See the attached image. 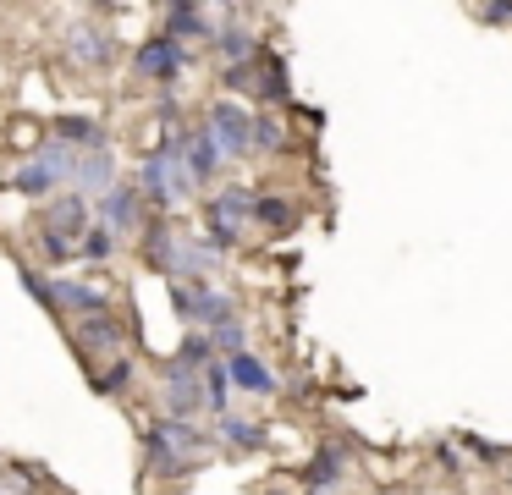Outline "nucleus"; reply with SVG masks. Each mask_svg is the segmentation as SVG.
Returning <instances> with one entry per match:
<instances>
[{"label": "nucleus", "mask_w": 512, "mask_h": 495, "mask_svg": "<svg viewBox=\"0 0 512 495\" xmlns=\"http://www.w3.org/2000/svg\"><path fill=\"white\" fill-rule=\"evenodd\" d=\"M199 407H210L204 402V374L171 358L166 363V418H193Z\"/></svg>", "instance_id": "6"}, {"label": "nucleus", "mask_w": 512, "mask_h": 495, "mask_svg": "<svg viewBox=\"0 0 512 495\" xmlns=\"http://www.w3.org/2000/svg\"><path fill=\"white\" fill-rule=\"evenodd\" d=\"M177 143H182V160H188V171H193V182H210L215 171H221V143H215V132L204 127H188V132H177Z\"/></svg>", "instance_id": "11"}, {"label": "nucleus", "mask_w": 512, "mask_h": 495, "mask_svg": "<svg viewBox=\"0 0 512 495\" xmlns=\"http://www.w3.org/2000/svg\"><path fill=\"white\" fill-rule=\"evenodd\" d=\"M221 55H226V66H248L254 61V50H259V39H254V28H243V22H226L221 28Z\"/></svg>", "instance_id": "24"}, {"label": "nucleus", "mask_w": 512, "mask_h": 495, "mask_svg": "<svg viewBox=\"0 0 512 495\" xmlns=\"http://www.w3.org/2000/svg\"><path fill=\"white\" fill-rule=\"evenodd\" d=\"M78 253H83V259H94V264L111 259V253H116V231H111V226H94L89 237L78 242Z\"/></svg>", "instance_id": "31"}, {"label": "nucleus", "mask_w": 512, "mask_h": 495, "mask_svg": "<svg viewBox=\"0 0 512 495\" xmlns=\"http://www.w3.org/2000/svg\"><path fill=\"white\" fill-rule=\"evenodd\" d=\"M127 330L116 314H94V319H78V347L83 352H122Z\"/></svg>", "instance_id": "17"}, {"label": "nucleus", "mask_w": 512, "mask_h": 495, "mask_svg": "<svg viewBox=\"0 0 512 495\" xmlns=\"http://www.w3.org/2000/svg\"><path fill=\"white\" fill-rule=\"evenodd\" d=\"M463 446H468V451H474V457H479V462H507V457H512V451H507V446H490V440H479V435H463Z\"/></svg>", "instance_id": "36"}, {"label": "nucleus", "mask_w": 512, "mask_h": 495, "mask_svg": "<svg viewBox=\"0 0 512 495\" xmlns=\"http://www.w3.org/2000/svg\"><path fill=\"white\" fill-rule=\"evenodd\" d=\"M45 231H56V237H67L72 248H78V242L94 231V204L83 193H61L56 204L45 209Z\"/></svg>", "instance_id": "7"}, {"label": "nucleus", "mask_w": 512, "mask_h": 495, "mask_svg": "<svg viewBox=\"0 0 512 495\" xmlns=\"http://www.w3.org/2000/svg\"><path fill=\"white\" fill-rule=\"evenodd\" d=\"M56 182H67V176H61L56 165L45 160V154H34V160H28V165H17V176H12V187H17V193H23V198H45V193H50V187H56Z\"/></svg>", "instance_id": "21"}, {"label": "nucleus", "mask_w": 512, "mask_h": 495, "mask_svg": "<svg viewBox=\"0 0 512 495\" xmlns=\"http://www.w3.org/2000/svg\"><path fill=\"white\" fill-rule=\"evenodd\" d=\"M133 358H116V363H105V374L94 380V391L100 396H127V385H133Z\"/></svg>", "instance_id": "29"}, {"label": "nucleus", "mask_w": 512, "mask_h": 495, "mask_svg": "<svg viewBox=\"0 0 512 495\" xmlns=\"http://www.w3.org/2000/svg\"><path fill=\"white\" fill-rule=\"evenodd\" d=\"M215 435H221L232 451H259V446H265V429H259L254 418H237V413L215 418Z\"/></svg>", "instance_id": "23"}, {"label": "nucleus", "mask_w": 512, "mask_h": 495, "mask_svg": "<svg viewBox=\"0 0 512 495\" xmlns=\"http://www.w3.org/2000/svg\"><path fill=\"white\" fill-rule=\"evenodd\" d=\"M171 308H177L188 325H204V330H221V325H232V297L226 292H215L210 281H182V286H171Z\"/></svg>", "instance_id": "3"}, {"label": "nucleus", "mask_w": 512, "mask_h": 495, "mask_svg": "<svg viewBox=\"0 0 512 495\" xmlns=\"http://www.w3.org/2000/svg\"><path fill=\"white\" fill-rule=\"evenodd\" d=\"M39 253H45L50 264H67V259H72V253H78V248H72L67 237H56V231H39Z\"/></svg>", "instance_id": "34"}, {"label": "nucleus", "mask_w": 512, "mask_h": 495, "mask_svg": "<svg viewBox=\"0 0 512 495\" xmlns=\"http://www.w3.org/2000/svg\"><path fill=\"white\" fill-rule=\"evenodd\" d=\"M138 193H149V204H155V209H177V204H188V198L199 193V182H193L188 160H182L177 132H171V138H166V143H160V149L144 160V176H138Z\"/></svg>", "instance_id": "1"}, {"label": "nucleus", "mask_w": 512, "mask_h": 495, "mask_svg": "<svg viewBox=\"0 0 512 495\" xmlns=\"http://www.w3.org/2000/svg\"><path fill=\"white\" fill-rule=\"evenodd\" d=\"M56 143H67V149H78V154L105 149V127L94 116H61L56 121Z\"/></svg>", "instance_id": "20"}, {"label": "nucleus", "mask_w": 512, "mask_h": 495, "mask_svg": "<svg viewBox=\"0 0 512 495\" xmlns=\"http://www.w3.org/2000/svg\"><path fill=\"white\" fill-rule=\"evenodd\" d=\"M254 220L270 231V237H287V231L298 226L303 215H298V204H292L287 193H259V204H254Z\"/></svg>", "instance_id": "18"}, {"label": "nucleus", "mask_w": 512, "mask_h": 495, "mask_svg": "<svg viewBox=\"0 0 512 495\" xmlns=\"http://www.w3.org/2000/svg\"><path fill=\"white\" fill-rule=\"evenodd\" d=\"M160 429H166V435L177 440V446L188 451L193 462H199L204 451H210V435H204V429H193V418H160Z\"/></svg>", "instance_id": "26"}, {"label": "nucleus", "mask_w": 512, "mask_h": 495, "mask_svg": "<svg viewBox=\"0 0 512 495\" xmlns=\"http://www.w3.org/2000/svg\"><path fill=\"white\" fill-rule=\"evenodd\" d=\"M0 495H6V490H0Z\"/></svg>", "instance_id": "42"}, {"label": "nucleus", "mask_w": 512, "mask_h": 495, "mask_svg": "<svg viewBox=\"0 0 512 495\" xmlns=\"http://www.w3.org/2000/svg\"><path fill=\"white\" fill-rule=\"evenodd\" d=\"M144 457H149V473H160V479H182V473L199 468V462H193L188 451H182L160 424H149V429H144Z\"/></svg>", "instance_id": "8"}, {"label": "nucleus", "mask_w": 512, "mask_h": 495, "mask_svg": "<svg viewBox=\"0 0 512 495\" xmlns=\"http://www.w3.org/2000/svg\"><path fill=\"white\" fill-rule=\"evenodd\" d=\"M72 182H78V193L89 198V193H111L116 187V160H111V149H89V154H78V165H72Z\"/></svg>", "instance_id": "12"}, {"label": "nucleus", "mask_w": 512, "mask_h": 495, "mask_svg": "<svg viewBox=\"0 0 512 495\" xmlns=\"http://www.w3.org/2000/svg\"><path fill=\"white\" fill-rule=\"evenodd\" d=\"M270 495H281V490H270Z\"/></svg>", "instance_id": "40"}, {"label": "nucleus", "mask_w": 512, "mask_h": 495, "mask_svg": "<svg viewBox=\"0 0 512 495\" xmlns=\"http://www.w3.org/2000/svg\"><path fill=\"white\" fill-rule=\"evenodd\" d=\"M226 391H232V369H226V363H210V369H204V402H210L215 418H226Z\"/></svg>", "instance_id": "27"}, {"label": "nucleus", "mask_w": 512, "mask_h": 495, "mask_svg": "<svg viewBox=\"0 0 512 495\" xmlns=\"http://www.w3.org/2000/svg\"><path fill=\"white\" fill-rule=\"evenodd\" d=\"M221 83H226V94H259V66L254 61H248V66H226Z\"/></svg>", "instance_id": "33"}, {"label": "nucleus", "mask_w": 512, "mask_h": 495, "mask_svg": "<svg viewBox=\"0 0 512 495\" xmlns=\"http://www.w3.org/2000/svg\"><path fill=\"white\" fill-rule=\"evenodd\" d=\"M254 204H259V193H248V187H221V193L204 204V220H210V242L215 248H237L243 242V226L254 220Z\"/></svg>", "instance_id": "2"}, {"label": "nucleus", "mask_w": 512, "mask_h": 495, "mask_svg": "<svg viewBox=\"0 0 512 495\" xmlns=\"http://www.w3.org/2000/svg\"><path fill=\"white\" fill-rule=\"evenodd\" d=\"M435 457H441V468H446V473H463V457H457L452 440H435Z\"/></svg>", "instance_id": "37"}, {"label": "nucleus", "mask_w": 512, "mask_h": 495, "mask_svg": "<svg viewBox=\"0 0 512 495\" xmlns=\"http://www.w3.org/2000/svg\"><path fill=\"white\" fill-rule=\"evenodd\" d=\"M259 99H276V105L292 99V77H287V61H281V55H270V61L259 66Z\"/></svg>", "instance_id": "25"}, {"label": "nucleus", "mask_w": 512, "mask_h": 495, "mask_svg": "<svg viewBox=\"0 0 512 495\" xmlns=\"http://www.w3.org/2000/svg\"><path fill=\"white\" fill-rule=\"evenodd\" d=\"M380 495H408V490H380Z\"/></svg>", "instance_id": "39"}, {"label": "nucleus", "mask_w": 512, "mask_h": 495, "mask_svg": "<svg viewBox=\"0 0 512 495\" xmlns=\"http://www.w3.org/2000/svg\"><path fill=\"white\" fill-rule=\"evenodd\" d=\"M177 363H188V369H210V363H215V341L210 336H188V341H182V347H177Z\"/></svg>", "instance_id": "30"}, {"label": "nucleus", "mask_w": 512, "mask_h": 495, "mask_svg": "<svg viewBox=\"0 0 512 495\" xmlns=\"http://www.w3.org/2000/svg\"><path fill=\"white\" fill-rule=\"evenodd\" d=\"M215 264H221V248H215L210 237H182V281H204Z\"/></svg>", "instance_id": "22"}, {"label": "nucleus", "mask_w": 512, "mask_h": 495, "mask_svg": "<svg viewBox=\"0 0 512 495\" xmlns=\"http://www.w3.org/2000/svg\"><path fill=\"white\" fill-rule=\"evenodd\" d=\"M67 50L78 66H105L111 61V39H105V28H94V22H72L67 28Z\"/></svg>", "instance_id": "16"}, {"label": "nucleus", "mask_w": 512, "mask_h": 495, "mask_svg": "<svg viewBox=\"0 0 512 495\" xmlns=\"http://www.w3.org/2000/svg\"><path fill=\"white\" fill-rule=\"evenodd\" d=\"M166 39H221V28L210 22V11L204 6H188V0H177V6H166Z\"/></svg>", "instance_id": "13"}, {"label": "nucleus", "mask_w": 512, "mask_h": 495, "mask_svg": "<svg viewBox=\"0 0 512 495\" xmlns=\"http://www.w3.org/2000/svg\"><path fill=\"white\" fill-rule=\"evenodd\" d=\"M204 127L215 132V143H221L226 160H243V154H254V110L232 105V99H215V105L204 110Z\"/></svg>", "instance_id": "4"}, {"label": "nucleus", "mask_w": 512, "mask_h": 495, "mask_svg": "<svg viewBox=\"0 0 512 495\" xmlns=\"http://www.w3.org/2000/svg\"><path fill=\"white\" fill-rule=\"evenodd\" d=\"M100 226H111L116 237L138 231V226H144V193H138V187H127V182H116L111 193L100 198Z\"/></svg>", "instance_id": "9"}, {"label": "nucleus", "mask_w": 512, "mask_h": 495, "mask_svg": "<svg viewBox=\"0 0 512 495\" xmlns=\"http://www.w3.org/2000/svg\"><path fill=\"white\" fill-rule=\"evenodd\" d=\"M210 341H215V352H221V363H232V358H243V352H248V325H243V319H232V325L210 330Z\"/></svg>", "instance_id": "28"}, {"label": "nucleus", "mask_w": 512, "mask_h": 495, "mask_svg": "<svg viewBox=\"0 0 512 495\" xmlns=\"http://www.w3.org/2000/svg\"><path fill=\"white\" fill-rule=\"evenodd\" d=\"M281 143H287L281 121H276V116H254V149H259V154H276Z\"/></svg>", "instance_id": "32"}, {"label": "nucleus", "mask_w": 512, "mask_h": 495, "mask_svg": "<svg viewBox=\"0 0 512 495\" xmlns=\"http://www.w3.org/2000/svg\"><path fill=\"white\" fill-rule=\"evenodd\" d=\"M226 369H232V385H237V391H248V396H270V391H276V374H270V363L254 358V352L232 358Z\"/></svg>", "instance_id": "19"}, {"label": "nucleus", "mask_w": 512, "mask_h": 495, "mask_svg": "<svg viewBox=\"0 0 512 495\" xmlns=\"http://www.w3.org/2000/svg\"><path fill=\"white\" fill-rule=\"evenodd\" d=\"M23 286H28V292H34L45 308H56V281H45L39 270H23Z\"/></svg>", "instance_id": "35"}, {"label": "nucleus", "mask_w": 512, "mask_h": 495, "mask_svg": "<svg viewBox=\"0 0 512 495\" xmlns=\"http://www.w3.org/2000/svg\"><path fill=\"white\" fill-rule=\"evenodd\" d=\"M144 259H149V270L182 281V231H171V220L144 226Z\"/></svg>", "instance_id": "10"}, {"label": "nucleus", "mask_w": 512, "mask_h": 495, "mask_svg": "<svg viewBox=\"0 0 512 495\" xmlns=\"http://www.w3.org/2000/svg\"><path fill=\"white\" fill-rule=\"evenodd\" d=\"M56 308L61 314H78V319H94V314H111V297L89 281H56Z\"/></svg>", "instance_id": "14"}, {"label": "nucleus", "mask_w": 512, "mask_h": 495, "mask_svg": "<svg viewBox=\"0 0 512 495\" xmlns=\"http://www.w3.org/2000/svg\"><path fill=\"white\" fill-rule=\"evenodd\" d=\"M133 72H138V77H149V83H177V77L188 72V50H182L177 39H166V33H155V39L138 44Z\"/></svg>", "instance_id": "5"}, {"label": "nucleus", "mask_w": 512, "mask_h": 495, "mask_svg": "<svg viewBox=\"0 0 512 495\" xmlns=\"http://www.w3.org/2000/svg\"><path fill=\"white\" fill-rule=\"evenodd\" d=\"M479 17L485 22H512V0H490V6H479Z\"/></svg>", "instance_id": "38"}, {"label": "nucleus", "mask_w": 512, "mask_h": 495, "mask_svg": "<svg viewBox=\"0 0 512 495\" xmlns=\"http://www.w3.org/2000/svg\"><path fill=\"white\" fill-rule=\"evenodd\" d=\"M342 479H347V451L342 446H320V451H314V462L303 468V484H309L314 495H331Z\"/></svg>", "instance_id": "15"}, {"label": "nucleus", "mask_w": 512, "mask_h": 495, "mask_svg": "<svg viewBox=\"0 0 512 495\" xmlns=\"http://www.w3.org/2000/svg\"><path fill=\"white\" fill-rule=\"evenodd\" d=\"M507 462H512V457H507ZM507 473H512V468H507Z\"/></svg>", "instance_id": "41"}]
</instances>
